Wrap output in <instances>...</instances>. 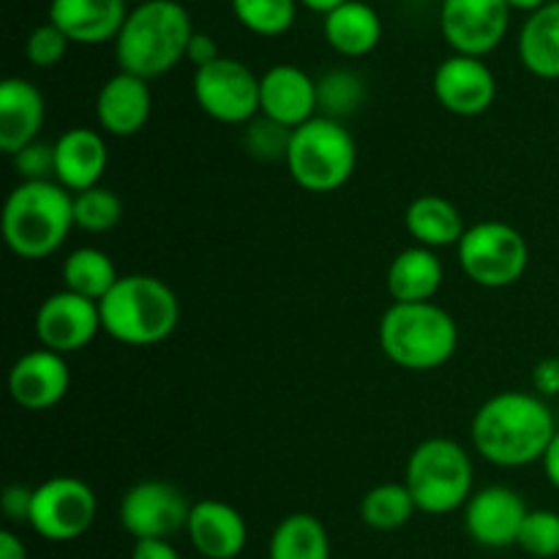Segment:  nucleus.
<instances>
[{"mask_svg":"<svg viewBox=\"0 0 559 559\" xmlns=\"http://www.w3.org/2000/svg\"><path fill=\"white\" fill-rule=\"evenodd\" d=\"M469 435L475 451L486 462L513 469L544 462L557 435V424L538 393L502 391L480 404Z\"/></svg>","mask_w":559,"mask_h":559,"instance_id":"obj_1","label":"nucleus"},{"mask_svg":"<svg viewBox=\"0 0 559 559\" xmlns=\"http://www.w3.org/2000/svg\"><path fill=\"white\" fill-rule=\"evenodd\" d=\"M194 27L180 0H147L134 5L115 38L120 71L156 80L186 60Z\"/></svg>","mask_w":559,"mask_h":559,"instance_id":"obj_2","label":"nucleus"},{"mask_svg":"<svg viewBox=\"0 0 559 559\" xmlns=\"http://www.w3.org/2000/svg\"><path fill=\"white\" fill-rule=\"evenodd\" d=\"M74 229V194L58 180H33L11 189L3 205V238L20 260H44Z\"/></svg>","mask_w":559,"mask_h":559,"instance_id":"obj_3","label":"nucleus"},{"mask_svg":"<svg viewBox=\"0 0 559 559\" xmlns=\"http://www.w3.org/2000/svg\"><path fill=\"white\" fill-rule=\"evenodd\" d=\"M98 309L104 333L129 347H153L167 342L180 322L175 289L147 273L120 276Z\"/></svg>","mask_w":559,"mask_h":559,"instance_id":"obj_4","label":"nucleus"},{"mask_svg":"<svg viewBox=\"0 0 559 559\" xmlns=\"http://www.w3.org/2000/svg\"><path fill=\"white\" fill-rule=\"evenodd\" d=\"M380 347L407 371H435L453 358L459 325L437 304H393L380 320Z\"/></svg>","mask_w":559,"mask_h":559,"instance_id":"obj_5","label":"nucleus"},{"mask_svg":"<svg viewBox=\"0 0 559 559\" xmlns=\"http://www.w3.org/2000/svg\"><path fill=\"white\" fill-rule=\"evenodd\" d=\"M473 459L448 437L424 440L407 459L404 486L413 495L420 513L445 516L469 502L473 491Z\"/></svg>","mask_w":559,"mask_h":559,"instance_id":"obj_6","label":"nucleus"},{"mask_svg":"<svg viewBox=\"0 0 559 559\" xmlns=\"http://www.w3.org/2000/svg\"><path fill=\"white\" fill-rule=\"evenodd\" d=\"M358 147L344 123L331 118H311L293 131L287 169L300 189L311 194H331L342 189L355 173Z\"/></svg>","mask_w":559,"mask_h":559,"instance_id":"obj_7","label":"nucleus"},{"mask_svg":"<svg viewBox=\"0 0 559 559\" xmlns=\"http://www.w3.org/2000/svg\"><path fill=\"white\" fill-rule=\"evenodd\" d=\"M459 265L478 287H511L527 273V238L506 222L473 224L459 240Z\"/></svg>","mask_w":559,"mask_h":559,"instance_id":"obj_8","label":"nucleus"},{"mask_svg":"<svg viewBox=\"0 0 559 559\" xmlns=\"http://www.w3.org/2000/svg\"><path fill=\"white\" fill-rule=\"evenodd\" d=\"M98 500L91 486L71 475H55L33 489V506L27 524L33 533L52 544H69L93 527Z\"/></svg>","mask_w":559,"mask_h":559,"instance_id":"obj_9","label":"nucleus"},{"mask_svg":"<svg viewBox=\"0 0 559 559\" xmlns=\"http://www.w3.org/2000/svg\"><path fill=\"white\" fill-rule=\"evenodd\" d=\"M194 98L202 112L227 126H246L260 115V76L235 58L194 71Z\"/></svg>","mask_w":559,"mask_h":559,"instance_id":"obj_10","label":"nucleus"},{"mask_svg":"<svg viewBox=\"0 0 559 559\" xmlns=\"http://www.w3.org/2000/svg\"><path fill=\"white\" fill-rule=\"evenodd\" d=\"M191 502L167 480H140L120 500V524L134 540H169L189 524Z\"/></svg>","mask_w":559,"mask_h":559,"instance_id":"obj_11","label":"nucleus"},{"mask_svg":"<svg viewBox=\"0 0 559 559\" xmlns=\"http://www.w3.org/2000/svg\"><path fill=\"white\" fill-rule=\"evenodd\" d=\"M508 25V0H442L440 5V31L453 55L486 58L500 47Z\"/></svg>","mask_w":559,"mask_h":559,"instance_id":"obj_12","label":"nucleus"},{"mask_svg":"<svg viewBox=\"0 0 559 559\" xmlns=\"http://www.w3.org/2000/svg\"><path fill=\"white\" fill-rule=\"evenodd\" d=\"M33 328L44 349H52L58 355L80 353L104 331L102 309L96 300L60 289L38 306Z\"/></svg>","mask_w":559,"mask_h":559,"instance_id":"obj_13","label":"nucleus"},{"mask_svg":"<svg viewBox=\"0 0 559 559\" xmlns=\"http://www.w3.org/2000/svg\"><path fill=\"white\" fill-rule=\"evenodd\" d=\"M527 513V502L511 486H486L464 506V527L478 546L506 549L519 544Z\"/></svg>","mask_w":559,"mask_h":559,"instance_id":"obj_14","label":"nucleus"},{"mask_svg":"<svg viewBox=\"0 0 559 559\" xmlns=\"http://www.w3.org/2000/svg\"><path fill=\"white\" fill-rule=\"evenodd\" d=\"M435 96L459 118H478L495 104L497 80L484 58L451 55L435 71Z\"/></svg>","mask_w":559,"mask_h":559,"instance_id":"obj_15","label":"nucleus"},{"mask_svg":"<svg viewBox=\"0 0 559 559\" xmlns=\"http://www.w3.org/2000/svg\"><path fill=\"white\" fill-rule=\"evenodd\" d=\"M71 371L66 355L52 349H31L9 371V393L27 413H44L69 393Z\"/></svg>","mask_w":559,"mask_h":559,"instance_id":"obj_16","label":"nucleus"},{"mask_svg":"<svg viewBox=\"0 0 559 559\" xmlns=\"http://www.w3.org/2000/svg\"><path fill=\"white\" fill-rule=\"evenodd\" d=\"M320 112L317 80L300 66L278 63L260 76V115L295 131Z\"/></svg>","mask_w":559,"mask_h":559,"instance_id":"obj_17","label":"nucleus"},{"mask_svg":"<svg viewBox=\"0 0 559 559\" xmlns=\"http://www.w3.org/2000/svg\"><path fill=\"white\" fill-rule=\"evenodd\" d=\"M191 546L205 559H235L246 549L249 527L238 508L222 500H200L191 506L186 524Z\"/></svg>","mask_w":559,"mask_h":559,"instance_id":"obj_18","label":"nucleus"},{"mask_svg":"<svg viewBox=\"0 0 559 559\" xmlns=\"http://www.w3.org/2000/svg\"><path fill=\"white\" fill-rule=\"evenodd\" d=\"M153 96L147 80L118 71L102 85L96 96V120L104 134L131 136L151 120Z\"/></svg>","mask_w":559,"mask_h":559,"instance_id":"obj_19","label":"nucleus"},{"mask_svg":"<svg viewBox=\"0 0 559 559\" xmlns=\"http://www.w3.org/2000/svg\"><path fill=\"white\" fill-rule=\"evenodd\" d=\"M126 16V0H49V22L71 44L115 41Z\"/></svg>","mask_w":559,"mask_h":559,"instance_id":"obj_20","label":"nucleus"},{"mask_svg":"<svg viewBox=\"0 0 559 559\" xmlns=\"http://www.w3.org/2000/svg\"><path fill=\"white\" fill-rule=\"evenodd\" d=\"M109 151L107 142L93 129H69L55 142V180L71 194L98 186L107 173Z\"/></svg>","mask_w":559,"mask_h":559,"instance_id":"obj_21","label":"nucleus"},{"mask_svg":"<svg viewBox=\"0 0 559 559\" xmlns=\"http://www.w3.org/2000/svg\"><path fill=\"white\" fill-rule=\"evenodd\" d=\"M47 104L41 91L22 76L0 82V151L14 156L38 140Z\"/></svg>","mask_w":559,"mask_h":559,"instance_id":"obj_22","label":"nucleus"},{"mask_svg":"<svg viewBox=\"0 0 559 559\" xmlns=\"http://www.w3.org/2000/svg\"><path fill=\"white\" fill-rule=\"evenodd\" d=\"M445 267L435 249L409 246L393 257L388 267V293L393 304H431L442 287Z\"/></svg>","mask_w":559,"mask_h":559,"instance_id":"obj_23","label":"nucleus"},{"mask_svg":"<svg viewBox=\"0 0 559 559\" xmlns=\"http://www.w3.org/2000/svg\"><path fill=\"white\" fill-rule=\"evenodd\" d=\"M404 227L415 246H426L435 251L445 249V246H459V240L467 233L462 211L440 194L415 197L404 213Z\"/></svg>","mask_w":559,"mask_h":559,"instance_id":"obj_24","label":"nucleus"},{"mask_svg":"<svg viewBox=\"0 0 559 559\" xmlns=\"http://www.w3.org/2000/svg\"><path fill=\"white\" fill-rule=\"evenodd\" d=\"M325 41L344 58H364L374 52L382 38V20L364 0H347L322 22Z\"/></svg>","mask_w":559,"mask_h":559,"instance_id":"obj_25","label":"nucleus"},{"mask_svg":"<svg viewBox=\"0 0 559 559\" xmlns=\"http://www.w3.org/2000/svg\"><path fill=\"white\" fill-rule=\"evenodd\" d=\"M519 58L530 74L559 80V0L527 16L519 33Z\"/></svg>","mask_w":559,"mask_h":559,"instance_id":"obj_26","label":"nucleus"},{"mask_svg":"<svg viewBox=\"0 0 559 559\" xmlns=\"http://www.w3.org/2000/svg\"><path fill=\"white\" fill-rule=\"evenodd\" d=\"M271 559H331V538L325 524L311 513H293L273 530Z\"/></svg>","mask_w":559,"mask_h":559,"instance_id":"obj_27","label":"nucleus"},{"mask_svg":"<svg viewBox=\"0 0 559 559\" xmlns=\"http://www.w3.org/2000/svg\"><path fill=\"white\" fill-rule=\"evenodd\" d=\"M60 273H63V289L82 295L87 300H96V304L107 298V293L120 278L107 251L93 249V246H82V249L71 251L63 260V271Z\"/></svg>","mask_w":559,"mask_h":559,"instance_id":"obj_28","label":"nucleus"},{"mask_svg":"<svg viewBox=\"0 0 559 559\" xmlns=\"http://www.w3.org/2000/svg\"><path fill=\"white\" fill-rule=\"evenodd\" d=\"M418 511L413 495L404 484H380L360 500V519L366 527L380 530V533H393L402 530Z\"/></svg>","mask_w":559,"mask_h":559,"instance_id":"obj_29","label":"nucleus"},{"mask_svg":"<svg viewBox=\"0 0 559 559\" xmlns=\"http://www.w3.org/2000/svg\"><path fill=\"white\" fill-rule=\"evenodd\" d=\"M229 5L246 31L265 38L284 36L298 16V0H229Z\"/></svg>","mask_w":559,"mask_h":559,"instance_id":"obj_30","label":"nucleus"},{"mask_svg":"<svg viewBox=\"0 0 559 559\" xmlns=\"http://www.w3.org/2000/svg\"><path fill=\"white\" fill-rule=\"evenodd\" d=\"M317 98H320L322 118L342 123V118L358 112L366 98V85L358 71L333 69L322 80H317Z\"/></svg>","mask_w":559,"mask_h":559,"instance_id":"obj_31","label":"nucleus"},{"mask_svg":"<svg viewBox=\"0 0 559 559\" xmlns=\"http://www.w3.org/2000/svg\"><path fill=\"white\" fill-rule=\"evenodd\" d=\"M120 216H123V202L112 189L93 186V189L74 194V227L85 229V233H109L112 227H118Z\"/></svg>","mask_w":559,"mask_h":559,"instance_id":"obj_32","label":"nucleus"},{"mask_svg":"<svg viewBox=\"0 0 559 559\" xmlns=\"http://www.w3.org/2000/svg\"><path fill=\"white\" fill-rule=\"evenodd\" d=\"M289 140H293V131L284 129L276 120L265 118V115H257L251 123H246L243 145L257 162H287Z\"/></svg>","mask_w":559,"mask_h":559,"instance_id":"obj_33","label":"nucleus"},{"mask_svg":"<svg viewBox=\"0 0 559 559\" xmlns=\"http://www.w3.org/2000/svg\"><path fill=\"white\" fill-rule=\"evenodd\" d=\"M530 557H559V513L530 511L519 533V544Z\"/></svg>","mask_w":559,"mask_h":559,"instance_id":"obj_34","label":"nucleus"},{"mask_svg":"<svg viewBox=\"0 0 559 559\" xmlns=\"http://www.w3.org/2000/svg\"><path fill=\"white\" fill-rule=\"evenodd\" d=\"M69 38L63 36V31L52 25V22H44V25L33 27L31 36H27L25 55L33 66L38 69H52L69 52Z\"/></svg>","mask_w":559,"mask_h":559,"instance_id":"obj_35","label":"nucleus"},{"mask_svg":"<svg viewBox=\"0 0 559 559\" xmlns=\"http://www.w3.org/2000/svg\"><path fill=\"white\" fill-rule=\"evenodd\" d=\"M14 162L16 175L22 178V183H33V180H55V142H31V145L22 147L20 153L11 156Z\"/></svg>","mask_w":559,"mask_h":559,"instance_id":"obj_36","label":"nucleus"},{"mask_svg":"<svg viewBox=\"0 0 559 559\" xmlns=\"http://www.w3.org/2000/svg\"><path fill=\"white\" fill-rule=\"evenodd\" d=\"M31 506H33V489L22 484L5 486L3 500H0V508H3V516L9 522H27L31 519Z\"/></svg>","mask_w":559,"mask_h":559,"instance_id":"obj_37","label":"nucleus"},{"mask_svg":"<svg viewBox=\"0 0 559 559\" xmlns=\"http://www.w3.org/2000/svg\"><path fill=\"white\" fill-rule=\"evenodd\" d=\"M218 58H222V52H218L216 38H213L211 33L194 31V36H191L189 41V49H186V60H189L194 69H205V66L216 63Z\"/></svg>","mask_w":559,"mask_h":559,"instance_id":"obj_38","label":"nucleus"},{"mask_svg":"<svg viewBox=\"0 0 559 559\" xmlns=\"http://www.w3.org/2000/svg\"><path fill=\"white\" fill-rule=\"evenodd\" d=\"M533 388L540 399L559 396V358H544L535 364Z\"/></svg>","mask_w":559,"mask_h":559,"instance_id":"obj_39","label":"nucleus"},{"mask_svg":"<svg viewBox=\"0 0 559 559\" xmlns=\"http://www.w3.org/2000/svg\"><path fill=\"white\" fill-rule=\"evenodd\" d=\"M131 559H180L169 540H136Z\"/></svg>","mask_w":559,"mask_h":559,"instance_id":"obj_40","label":"nucleus"},{"mask_svg":"<svg viewBox=\"0 0 559 559\" xmlns=\"http://www.w3.org/2000/svg\"><path fill=\"white\" fill-rule=\"evenodd\" d=\"M0 559H27V549L11 530L0 533Z\"/></svg>","mask_w":559,"mask_h":559,"instance_id":"obj_41","label":"nucleus"},{"mask_svg":"<svg viewBox=\"0 0 559 559\" xmlns=\"http://www.w3.org/2000/svg\"><path fill=\"white\" fill-rule=\"evenodd\" d=\"M544 469H546V478H549V484L559 489V429L555 435V440H551L549 451H546L544 456Z\"/></svg>","mask_w":559,"mask_h":559,"instance_id":"obj_42","label":"nucleus"},{"mask_svg":"<svg viewBox=\"0 0 559 559\" xmlns=\"http://www.w3.org/2000/svg\"><path fill=\"white\" fill-rule=\"evenodd\" d=\"M298 3H304L306 9H311V11H317V14H331L333 9H338V5L342 3H347V0H298Z\"/></svg>","mask_w":559,"mask_h":559,"instance_id":"obj_43","label":"nucleus"},{"mask_svg":"<svg viewBox=\"0 0 559 559\" xmlns=\"http://www.w3.org/2000/svg\"><path fill=\"white\" fill-rule=\"evenodd\" d=\"M551 0H508L511 11H527V14H535L538 9H544Z\"/></svg>","mask_w":559,"mask_h":559,"instance_id":"obj_44","label":"nucleus"},{"mask_svg":"<svg viewBox=\"0 0 559 559\" xmlns=\"http://www.w3.org/2000/svg\"><path fill=\"white\" fill-rule=\"evenodd\" d=\"M126 3H134V5H140V3H147V0H126Z\"/></svg>","mask_w":559,"mask_h":559,"instance_id":"obj_45","label":"nucleus"}]
</instances>
